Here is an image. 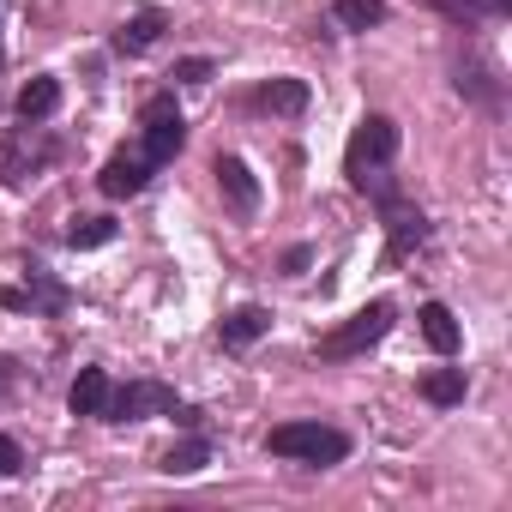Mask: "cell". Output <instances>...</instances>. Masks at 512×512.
Segmentation results:
<instances>
[{"label":"cell","mask_w":512,"mask_h":512,"mask_svg":"<svg viewBox=\"0 0 512 512\" xmlns=\"http://www.w3.org/2000/svg\"><path fill=\"white\" fill-rule=\"evenodd\" d=\"M416 320H422V338H428L440 356H452V350H458V320H452V308H446V302H422V314H416Z\"/></svg>","instance_id":"obj_15"},{"label":"cell","mask_w":512,"mask_h":512,"mask_svg":"<svg viewBox=\"0 0 512 512\" xmlns=\"http://www.w3.org/2000/svg\"><path fill=\"white\" fill-rule=\"evenodd\" d=\"M272 458H296V464H344L350 458V434L326 428V422H278L266 434Z\"/></svg>","instance_id":"obj_1"},{"label":"cell","mask_w":512,"mask_h":512,"mask_svg":"<svg viewBox=\"0 0 512 512\" xmlns=\"http://www.w3.org/2000/svg\"><path fill=\"white\" fill-rule=\"evenodd\" d=\"M67 404H73V416H103V404H109V374H103V368H79Z\"/></svg>","instance_id":"obj_13"},{"label":"cell","mask_w":512,"mask_h":512,"mask_svg":"<svg viewBox=\"0 0 512 512\" xmlns=\"http://www.w3.org/2000/svg\"><path fill=\"white\" fill-rule=\"evenodd\" d=\"M392 320H398V308H392V302H368L362 314H350L344 326H332V332L320 338V362H350V356H368V350L392 332Z\"/></svg>","instance_id":"obj_3"},{"label":"cell","mask_w":512,"mask_h":512,"mask_svg":"<svg viewBox=\"0 0 512 512\" xmlns=\"http://www.w3.org/2000/svg\"><path fill=\"white\" fill-rule=\"evenodd\" d=\"M67 241H73V247H103V241H115V223H109V217H73Z\"/></svg>","instance_id":"obj_21"},{"label":"cell","mask_w":512,"mask_h":512,"mask_svg":"<svg viewBox=\"0 0 512 512\" xmlns=\"http://www.w3.org/2000/svg\"><path fill=\"white\" fill-rule=\"evenodd\" d=\"M253 109L260 115H302L308 109V85L302 79H266L260 91H253Z\"/></svg>","instance_id":"obj_11"},{"label":"cell","mask_w":512,"mask_h":512,"mask_svg":"<svg viewBox=\"0 0 512 512\" xmlns=\"http://www.w3.org/2000/svg\"><path fill=\"white\" fill-rule=\"evenodd\" d=\"M25 302H31V308H43V314H61V308H67V290H61L55 278L31 272V290H25Z\"/></svg>","instance_id":"obj_22"},{"label":"cell","mask_w":512,"mask_h":512,"mask_svg":"<svg viewBox=\"0 0 512 512\" xmlns=\"http://www.w3.org/2000/svg\"><path fill=\"white\" fill-rule=\"evenodd\" d=\"M266 332H272V314H266V308H235V314H223V320H217L223 350H247V344H260Z\"/></svg>","instance_id":"obj_10"},{"label":"cell","mask_w":512,"mask_h":512,"mask_svg":"<svg viewBox=\"0 0 512 512\" xmlns=\"http://www.w3.org/2000/svg\"><path fill=\"white\" fill-rule=\"evenodd\" d=\"M49 157H55V145L37 133V121H25V127H13L7 139H0V181H7V187H25Z\"/></svg>","instance_id":"obj_5"},{"label":"cell","mask_w":512,"mask_h":512,"mask_svg":"<svg viewBox=\"0 0 512 512\" xmlns=\"http://www.w3.org/2000/svg\"><path fill=\"white\" fill-rule=\"evenodd\" d=\"M205 464H211V446H205L199 434L163 452V470H169V476H193V470H205Z\"/></svg>","instance_id":"obj_20"},{"label":"cell","mask_w":512,"mask_h":512,"mask_svg":"<svg viewBox=\"0 0 512 512\" xmlns=\"http://www.w3.org/2000/svg\"><path fill=\"white\" fill-rule=\"evenodd\" d=\"M428 7H440V13L458 19V25H482V19H506L512 0H428Z\"/></svg>","instance_id":"obj_16"},{"label":"cell","mask_w":512,"mask_h":512,"mask_svg":"<svg viewBox=\"0 0 512 512\" xmlns=\"http://www.w3.org/2000/svg\"><path fill=\"white\" fill-rule=\"evenodd\" d=\"M145 181H151V157L145 151H115L103 163V175H97L103 199H133V193H145Z\"/></svg>","instance_id":"obj_8"},{"label":"cell","mask_w":512,"mask_h":512,"mask_svg":"<svg viewBox=\"0 0 512 512\" xmlns=\"http://www.w3.org/2000/svg\"><path fill=\"white\" fill-rule=\"evenodd\" d=\"M422 398L440 404V410L464 404V368H434V374H422Z\"/></svg>","instance_id":"obj_18"},{"label":"cell","mask_w":512,"mask_h":512,"mask_svg":"<svg viewBox=\"0 0 512 512\" xmlns=\"http://www.w3.org/2000/svg\"><path fill=\"white\" fill-rule=\"evenodd\" d=\"M458 91L476 97L482 109H500V79H494L482 61H458Z\"/></svg>","instance_id":"obj_17"},{"label":"cell","mask_w":512,"mask_h":512,"mask_svg":"<svg viewBox=\"0 0 512 512\" xmlns=\"http://www.w3.org/2000/svg\"><path fill=\"white\" fill-rule=\"evenodd\" d=\"M7 386H13V362H0V398H7Z\"/></svg>","instance_id":"obj_25"},{"label":"cell","mask_w":512,"mask_h":512,"mask_svg":"<svg viewBox=\"0 0 512 512\" xmlns=\"http://www.w3.org/2000/svg\"><path fill=\"white\" fill-rule=\"evenodd\" d=\"M163 31H169V19H163L157 7H145V13H133V19L115 31V55H145Z\"/></svg>","instance_id":"obj_12"},{"label":"cell","mask_w":512,"mask_h":512,"mask_svg":"<svg viewBox=\"0 0 512 512\" xmlns=\"http://www.w3.org/2000/svg\"><path fill=\"white\" fill-rule=\"evenodd\" d=\"M25 470V452H19V440L13 434H0V476H19Z\"/></svg>","instance_id":"obj_24"},{"label":"cell","mask_w":512,"mask_h":512,"mask_svg":"<svg viewBox=\"0 0 512 512\" xmlns=\"http://www.w3.org/2000/svg\"><path fill=\"white\" fill-rule=\"evenodd\" d=\"M211 175H217V187H223V199H229V211H260V181H253V169L241 163V157H217L211 163Z\"/></svg>","instance_id":"obj_9"},{"label":"cell","mask_w":512,"mask_h":512,"mask_svg":"<svg viewBox=\"0 0 512 512\" xmlns=\"http://www.w3.org/2000/svg\"><path fill=\"white\" fill-rule=\"evenodd\" d=\"M211 73H217V67H211L205 55H187V61H175V73H169V79H175V85H205Z\"/></svg>","instance_id":"obj_23"},{"label":"cell","mask_w":512,"mask_h":512,"mask_svg":"<svg viewBox=\"0 0 512 512\" xmlns=\"http://www.w3.org/2000/svg\"><path fill=\"white\" fill-rule=\"evenodd\" d=\"M380 211H386V260H410V253L428 241V217H422L416 205H404L398 193H392Z\"/></svg>","instance_id":"obj_7"},{"label":"cell","mask_w":512,"mask_h":512,"mask_svg":"<svg viewBox=\"0 0 512 512\" xmlns=\"http://www.w3.org/2000/svg\"><path fill=\"white\" fill-rule=\"evenodd\" d=\"M55 109H61V79L43 73V79H31V85L19 91V121H49Z\"/></svg>","instance_id":"obj_14"},{"label":"cell","mask_w":512,"mask_h":512,"mask_svg":"<svg viewBox=\"0 0 512 512\" xmlns=\"http://www.w3.org/2000/svg\"><path fill=\"white\" fill-rule=\"evenodd\" d=\"M169 410H175V392L163 380H127V386H109L103 422H145V416H169Z\"/></svg>","instance_id":"obj_6"},{"label":"cell","mask_w":512,"mask_h":512,"mask_svg":"<svg viewBox=\"0 0 512 512\" xmlns=\"http://www.w3.org/2000/svg\"><path fill=\"white\" fill-rule=\"evenodd\" d=\"M139 127H145V145H139V151L151 157V169H163V163L181 151V139H187V121H181V109H175V97H169V91L145 97Z\"/></svg>","instance_id":"obj_4"},{"label":"cell","mask_w":512,"mask_h":512,"mask_svg":"<svg viewBox=\"0 0 512 512\" xmlns=\"http://www.w3.org/2000/svg\"><path fill=\"white\" fill-rule=\"evenodd\" d=\"M332 19L344 31H374V25H386V0H338Z\"/></svg>","instance_id":"obj_19"},{"label":"cell","mask_w":512,"mask_h":512,"mask_svg":"<svg viewBox=\"0 0 512 512\" xmlns=\"http://www.w3.org/2000/svg\"><path fill=\"white\" fill-rule=\"evenodd\" d=\"M392 157H398V121L392 115H362L356 133H350V151H344L350 187H368V175H386Z\"/></svg>","instance_id":"obj_2"}]
</instances>
